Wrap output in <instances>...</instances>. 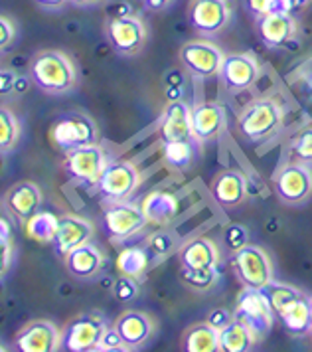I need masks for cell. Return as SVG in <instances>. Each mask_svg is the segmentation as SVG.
I'll return each mask as SVG.
<instances>
[{"instance_id":"23","label":"cell","mask_w":312,"mask_h":352,"mask_svg":"<svg viewBox=\"0 0 312 352\" xmlns=\"http://www.w3.org/2000/svg\"><path fill=\"white\" fill-rule=\"evenodd\" d=\"M247 196L245 176L237 170H221L212 180V198L221 208L232 210L243 204Z\"/></svg>"},{"instance_id":"25","label":"cell","mask_w":312,"mask_h":352,"mask_svg":"<svg viewBox=\"0 0 312 352\" xmlns=\"http://www.w3.org/2000/svg\"><path fill=\"white\" fill-rule=\"evenodd\" d=\"M141 208L148 224L166 226L168 222H172V218H176L180 206H178V198L172 192L155 190V192L144 196Z\"/></svg>"},{"instance_id":"45","label":"cell","mask_w":312,"mask_h":352,"mask_svg":"<svg viewBox=\"0 0 312 352\" xmlns=\"http://www.w3.org/2000/svg\"><path fill=\"white\" fill-rule=\"evenodd\" d=\"M32 2L46 12H60L69 4V0H32Z\"/></svg>"},{"instance_id":"2","label":"cell","mask_w":312,"mask_h":352,"mask_svg":"<svg viewBox=\"0 0 312 352\" xmlns=\"http://www.w3.org/2000/svg\"><path fill=\"white\" fill-rule=\"evenodd\" d=\"M285 111L273 97H257L239 113L237 129L249 143H261L275 135L282 125Z\"/></svg>"},{"instance_id":"6","label":"cell","mask_w":312,"mask_h":352,"mask_svg":"<svg viewBox=\"0 0 312 352\" xmlns=\"http://www.w3.org/2000/svg\"><path fill=\"white\" fill-rule=\"evenodd\" d=\"M186 16L194 32L216 38L232 24L234 6L232 0H190Z\"/></svg>"},{"instance_id":"19","label":"cell","mask_w":312,"mask_h":352,"mask_svg":"<svg viewBox=\"0 0 312 352\" xmlns=\"http://www.w3.org/2000/svg\"><path fill=\"white\" fill-rule=\"evenodd\" d=\"M42 202H44L42 188L32 180L16 182L4 194V206L8 208L12 216L20 218L22 222H26L30 216H34L38 208L42 206Z\"/></svg>"},{"instance_id":"28","label":"cell","mask_w":312,"mask_h":352,"mask_svg":"<svg viewBox=\"0 0 312 352\" xmlns=\"http://www.w3.org/2000/svg\"><path fill=\"white\" fill-rule=\"evenodd\" d=\"M198 141H170V143H162L160 146V155L164 164L178 170V173H188L196 160H198V148H200Z\"/></svg>"},{"instance_id":"29","label":"cell","mask_w":312,"mask_h":352,"mask_svg":"<svg viewBox=\"0 0 312 352\" xmlns=\"http://www.w3.org/2000/svg\"><path fill=\"white\" fill-rule=\"evenodd\" d=\"M182 351L184 352H218L219 331L208 320L188 327L182 335Z\"/></svg>"},{"instance_id":"11","label":"cell","mask_w":312,"mask_h":352,"mask_svg":"<svg viewBox=\"0 0 312 352\" xmlns=\"http://www.w3.org/2000/svg\"><path fill=\"white\" fill-rule=\"evenodd\" d=\"M275 192L287 206H300L309 202L312 196L311 166L297 160L285 164L275 178Z\"/></svg>"},{"instance_id":"30","label":"cell","mask_w":312,"mask_h":352,"mask_svg":"<svg viewBox=\"0 0 312 352\" xmlns=\"http://www.w3.org/2000/svg\"><path fill=\"white\" fill-rule=\"evenodd\" d=\"M151 254L144 248H125L119 256H117V272L125 277H133L137 281H142L144 275L148 272L151 265Z\"/></svg>"},{"instance_id":"3","label":"cell","mask_w":312,"mask_h":352,"mask_svg":"<svg viewBox=\"0 0 312 352\" xmlns=\"http://www.w3.org/2000/svg\"><path fill=\"white\" fill-rule=\"evenodd\" d=\"M49 141L62 153H67L85 144L99 143V129L93 119L85 113H62L52 121Z\"/></svg>"},{"instance_id":"34","label":"cell","mask_w":312,"mask_h":352,"mask_svg":"<svg viewBox=\"0 0 312 352\" xmlns=\"http://www.w3.org/2000/svg\"><path fill=\"white\" fill-rule=\"evenodd\" d=\"M180 277H182V283L196 293H205L218 283L216 267H212V270H186V267H182Z\"/></svg>"},{"instance_id":"42","label":"cell","mask_w":312,"mask_h":352,"mask_svg":"<svg viewBox=\"0 0 312 352\" xmlns=\"http://www.w3.org/2000/svg\"><path fill=\"white\" fill-rule=\"evenodd\" d=\"M129 351L126 349V344L123 342V338L121 335L117 333V329L115 327H109L107 331H105V335L101 338V342H99V346H97V351L95 352H123Z\"/></svg>"},{"instance_id":"49","label":"cell","mask_w":312,"mask_h":352,"mask_svg":"<svg viewBox=\"0 0 312 352\" xmlns=\"http://www.w3.org/2000/svg\"><path fill=\"white\" fill-rule=\"evenodd\" d=\"M311 307H312V297H311ZM311 333H312V329H311Z\"/></svg>"},{"instance_id":"26","label":"cell","mask_w":312,"mask_h":352,"mask_svg":"<svg viewBox=\"0 0 312 352\" xmlns=\"http://www.w3.org/2000/svg\"><path fill=\"white\" fill-rule=\"evenodd\" d=\"M277 319L281 320L282 329L293 336H304L312 329V307L311 297L302 295L295 299L289 307H285Z\"/></svg>"},{"instance_id":"31","label":"cell","mask_w":312,"mask_h":352,"mask_svg":"<svg viewBox=\"0 0 312 352\" xmlns=\"http://www.w3.org/2000/svg\"><path fill=\"white\" fill-rule=\"evenodd\" d=\"M58 224H60V216L52 212H36L24 222V232L30 240L38 243H52L58 232Z\"/></svg>"},{"instance_id":"39","label":"cell","mask_w":312,"mask_h":352,"mask_svg":"<svg viewBox=\"0 0 312 352\" xmlns=\"http://www.w3.org/2000/svg\"><path fill=\"white\" fill-rule=\"evenodd\" d=\"M139 283H141V281H137V279H133V277L121 275V277L115 281V285H113V295H115V299L121 301V303H131V301H135V299L139 297V291H141Z\"/></svg>"},{"instance_id":"4","label":"cell","mask_w":312,"mask_h":352,"mask_svg":"<svg viewBox=\"0 0 312 352\" xmlns=\"http://www.w3.org/2000/svg\"><path fill=\"white\" fill-rule=\"evenodd\" d=\"M142 175L139 166L131 160H109L107 168L95 184V192L105 202H126L141 186Z\"/></svg>"},{"instance_id":"22","label":"cell","mask_w":312,"mask_h":352,"mask_svg":"<svg viewBox=\"0 0 312 352\" xmlns=\"http://www.w3.org/2000/svg\"><path fill=\"white\" fill-rule=\"evenodd\" d=\"M225 125V113L216 101H202L192 107V131L198 143H210L218 139Z\"/></svg>"},{"instance_id":"5","label":"cell","mask_w":312,"mask_h":352,"mask_svg":"<svg viewBox=\"0 0 312 352\" xmlns=\"http://www.w3.org/2000/svg\"><path fill=\"white\" fill-rule=\"evenodd\" d=\"M107 164H109V159L101 144H85V146L65 153L63 173L71 182L95 186L103 175V170L107 168Z\"/></svg>"},{"instance_id":"36","label":"cell","mask_w":312,"mask_h":352,"mask_svg":"<svg viewBox=\"0 0 312 352\" xmlns=\"http://www.w3.org/2000/svg\"><path fill=\"white\" fill-rule=\"evenodd\" d=\"M0 250H2V279L6 272L10 270L12 263V254H14V234H12V224L8 218L0 220Z\"/></svg>"},{"instance_id":"40","label":"cell","mask_w":312,"mask_h":352,"mask_svg":"<svg viewBox=\"0 0 312 352\" xmlns=\"http://www.w3.org/2000/svg\"><path fill=\"white\" fill-rule=\"evenodd\" d=\"M223 243H225V248H227L232 254L237 252V250H241L243 245L249 243V232H247V228L241 224L227 226V228L223 230Z\"/></svg>"},{"instance_id":"9","label":"cell","mask_w":312,"mask_h":352,"mask_svg":"<svg viewBox=\"0 0 312 352\" xmlns=\"http://www.w3.org/2000/svg\"><path fill=\"white\" fill-rule=\"evenodd\" d=\"M107 322L97 313H81L62 329V351L93 352L107 331Z\"/></svg>"},{"instance_id":"15","label":"cell","mask_w":312,"mask_h":352,"mask_svg":"<svg viewBox=\"0 0 312 352\" xmlns=\"http://www.w3.org/2000/svg\"><path fill=\"white\" fill-rule=\"evenodd\" d=\"M259 64L251 54H230L225 56L221 69H219V81L225 89L241 94L247 91L259 80Z\"/></svg>"},{"instance_id":"24","label":"cell","mask_w":312,"mask_h":352,"mask_svg":"<svg viewBox=\"0 0 312 352\" xmlns=\"http://www.w3.org/2000/svg\"><path fill=\"white\" fill-rule=\"evenodd\" d=\"M180 265L186 270H212L218 267L221 254L218 243L210 238H194L178 250Z\"/></svg>"},{"instance_id":"37","label":"cell","mask_w":312,"mask_h":352,"mask_svg":"<svg viewBox=\"0 0 312 352\" xmlns=\"http://www.w3.org/2000/svg\"><path fill=\"white\" fill-rule=\"evenodd\" d=\"M291 155L297 162L312 164V127L302 129L291 143Z\"/></svg>"},{"instance_id":"17","label":"cell","mask_w":312,"mask_h":352,"mask_svg":"<svg viewBox=\"0 0 312 352\" xmlns=\"http://www.w3.org/2000/svg\"><path fill=\"white\" fill-rule=\"evenodd\" d=\"M129 351L142 349L156 333V320L144 311H125L113 322Z\"/></svg>"},{"instance_id":"41","label":"cell","mask_w":312,"mask_h":352,"mask_svg":"<svg viewBox=\"0 0 312 352\" xmlns=\"http://www.w3.org/2000/svg\"><path fill=\"white\" fill-rule=\"evenodd\" d=\"M18 40V26L10 16L2 14L0 16V52L6 54L8 50L14 46V42Z\"/></svg>"},{"instance_id":"46","label":"cell","mask_w":312,"mask_h":352,"mask_svg":"<svg viewBox=\"0 0 312 352\" xmlns=\"http://www.w3.org/2000/svg\"><path fill=\"white\" fill-rule=\"evenodd\" d=\"M141 2L148 12H156L158 14V12L168 10L176 0H141Z\"/></svg>"},{"instance_id":"10","label":"cell","mask_w":312,"mask_h":352,"mask_svg":"<svg viewBox=\"0 0 312 352\" xmlns=\"http://www.w3.org/2000/svg\"><path fill=\"white\" fill-rule=\"evenodd\" d=\"M180 62L198 80L218 78L225 54L212 40H188L180 46Z\"/></svg>"},{"instance_id":"14","label":"cell","mask_w":312,"mask_h":352,"mask_svg":"<svg viewBox=\"0 0 312 352\" xmlns=\"http://www.w3.org/2000/svg\"><path fill=\"white\" fill-rule=\"evenodd\" d=\"M148 224L141 206L133 202H113L103 210V230L111 240H125Z\"/></svg>"},{"instance_id":"7","label":"cell","mask_w":312,"mask_h":352,"mask_svg":"<svg viewBox=\"0 0 312 352\" xmlns=\"http://www.w3.org/2000/svg\"><path fill=\"white\" fill-rule=\"evenodd\" d=\"M232 270L243 287L263 289L273 281V261L263 248L243 245L232 256Z\"/></svg>"},{"instance_id":"16","label":"cell","mask_w":312,"mask_h":352,"mask_svg":"<svg viewBox=\"0 0 312 352\" xmlns=\"http://www.w3.org/2000/svg\"><path fill=\"white\" fill-rule=\"evenodd\" d=\"M95 234V224L91 220L78 216V214H63L60 216V224L56 238L52 241L54 252L58 257H65L76 248L91 241Z\"/></svg>"},{"instance_id":"35","label":"cell","mask_w":312,"mask_h":352,"mask_svg":"<svg viewBox=\"0 0 312 352\" xmlns=\"http://www.w3.org/2000/svg\"><path fill=\"white\" fill-rule=\"evenodd\" d=\"M176 236L172 232H155L148 240H146V250L148 254L156 259L160 257L170 256L172 252L176 250Z\"/></svg>"},{"instance_id":"48","label":"cell","mask_w":312,"mask_h":352,"mask_svg":"<svg viewBox=\"0 0 312 352\" xmlns=\"http://www.w3.org/2000/svg\"><path fill=\"white\" fill-rule=\"evenodd\" d=\"M312 0H293V6L295 8H304L307 4H311Z\"/></svg>"},{"instance_id":"47","label":"cell","mask_w":312,"mask_h":352,"mask_svg":"<svg viewBox=\"0 0 312 352\" xmlns=\"http://www.w3.org/2000/svg\"><path fill=\"white\" fill-rule=\"evenodd\" d=\"M99 2L103 0H69L71 6H78V8H89V6H97Z\"/></svg>"},{"instance_id":"13","label":"cell","mask_w":312,"mask_h":352,"mask_svg":"<svg viewBox=\"0 0 312 352\" xmlns=\"http://www.w3.org/2000/svg\"><path fill=\"white\" fill-rule=\"evenodd\" d=\"M20 352H56L62 349V329L47 319H34L26 322L14 336Z\"/></svg>"},{"instance_id":"32","label":"cell","mask_w":312,"mask_h":352,"mask_svg":"<svg viewBox=\"0 0 312 352\" xmlns=\"http://www.w3.org/2000/svg\"><path fill=\"white\" fill-rule=\"evenodd\" d=\"M22 137V123L12 109L6 105L0 107V153L6 157L16 148Z\"/></svg>"},{"instance_id":"20","label":"cell","mask_w":312,"mask_h":352,"mask_svg":"<svg viewBox=\"0 0 312 352\" xmlns=\"http://www.w3.org/2000/svg\"><path fill=\"white\" fill-rule=\"evenodd\" d=\"M63 263L71 277H76L79 281H89L105 267V256L99 245L87 241L63 257Z\"/></svg>"},{"instance_id":"27","label":"cell","mask_w":312,"mask_h":352,"mask_svg":"<svg viewBox=\"0 0 312 352\" xmlns=\"http://www.w3.org/2000/svg\"><path fill=\"white\" fill-rule=\"evenodd\" d=\"M261 338L255 335L247 322L235 317L225 329L219 331V351L221 352H249Z\"/></svg>"},{"instance_id":"1","label":"cell","mask_w":312,"mask_h":352,"mask_svg":"<svg viewBox=\"0 0 312 352\" xmlns=\"http://www.w3.org/2000/svg\"><path fill=\"white\" fill-rule=\"evenodd\" d=\"M28 78L46 96H69L78 87V67L62 50H42L32 56Z\"/></svg>"},{"instance_id":"18","label":"cell","mask_w":312,"mask_h":352,"mask_svg":"<svg viewBox=\"0 0 312 352\" xmlns=\"http://www.w3.org/2000/svg\"><path fill=\"white\" fill-rule=\"evenodd\" d=\"M158 133H160L162 143L196 141L194 131H192V107L184 101H180V99L170 101L162 111Z\"/></svg>"},{"instance_id":"33","label":"cell","mask_w":312,"mask_h":352,"mask_svg":"<svg viewBox=\"0 0 312 352\" xmlns=\"http://www.w3.org/2000/svg\"><path fill=\"white\" fill-rule=\"evenodd\" d=\"M263 293L267 295V299H269V303H271L277 317H279V313H281L285 307H289L295 299L304 295L300 289L293 287L289 283H282V281H275V279L267 287H263Z\"/></svg>"},{"instance_id":"43","label":"cell","mask_w":312,"mask_h":352,"mask_svg":"<svg viewBox=\"0 0 312 352\" xmlns=\"http://www.w3.org/2000/svg\"><path fill=\"white\" fill-rule=\"evenodd\" d=\"M271 4L273 0H243V8L253 20L271 14Z\"/></svg>"},{"instance_id":"12","label":"cell","mask_w":312,"mask_h":352,"mask_svg":"<svg viewBox=\"0 0 312 352\" xmlns=\"http://www.w3.org/2000/svg\"><path fill=\"white\" fill-rule=\"evenodd\" d=\"M235 317L243 322H247L251 329L255 331V335L259 338L269 335V331L273 329V320H275V311L269 303L263 289L243 287V291L237 297V307H235Z\"/></svg>"},{"instance_id":"44","label":"cell","mask_w":312,"mask_h":352,"mask_svg":"<svg viewBox=\"0 0 312 352\" xmlns=\"http://www.w3.org/2000/svg\"><path fill=\"white\" fill-rule=\"evenodd\" d=\"M235 319V313L227 311V309H214L210 315H208V322H212L218 331L225 329L232 320Z\"/></svg>"},{"instance_id":"38","label":"cell","mask_w":312,"mask_h":352,"mask_svg":"<svg viewBox=\"0 0 312 352\" xmlns=\"http://www.w3.org/2000/svg\"><path fill=\"white\" fill-rule=\"evenodd\" d=\"M28 80L22 78V76H18L14 72H10V69H2L0 72V91H2V97L6 99V97L10 96L24 94V89L28 87Z\"/></svg>"},{"instance_id":"8","label":"cell","mask_w":312,"mask_h":352,"mask_svg":"<svg viewBox=\"0 0 312 352\" xmlns=\"http://www.w3.org/2000/svg\"><path fill=\"white\" fill-rule=\"evenodd\" d=\"M105 38L113 52L121 56H137L148 42V28L141 16L121 14L107 20Z\"/></svg>"},{"instance_id":"21","label":"cell","mask_w":312,"mask_h":352,"mask_svg":"<svg viewBox=\"0 0 312 352\" xmlns=\"http://www.w3.org/2000/svg\"><path fill=\"white\" fill-rule=\"evenodd\" d=\"M255 30L267 48H282L291 44L297 34V20L293 14H267L255 20Z\"/></svg>"}]
</instances>
